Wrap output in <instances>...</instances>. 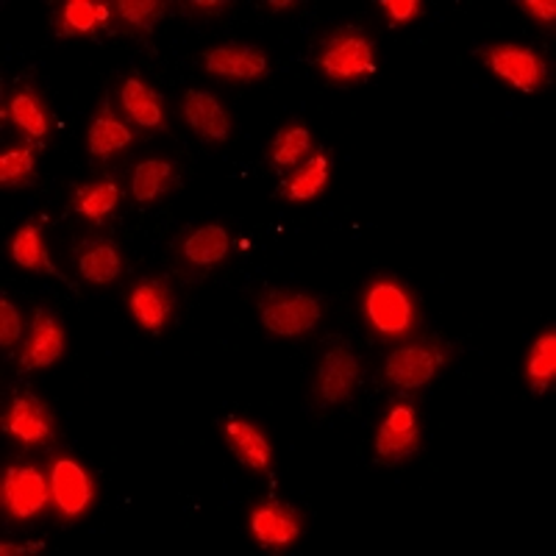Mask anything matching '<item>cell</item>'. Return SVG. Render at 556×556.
Here are the masks:
<instances>
[{
  "label": "cell",
  "instance_id": "2",
  "mask_svg": "<svg viewBox=\"0 0 556 556\" xmlns=\"http://www.w3.org/2000/svg\"><path fill=\"white\" fill-rule=\"evenodd\" d=\"M362 312L381 337H404L415 326V301L392 276L376 278L374 285L367 287L362 298Z\"/></svg>",
  "mask_w": 556,
  "mask_h": 556
},
{
  "label": "cell",
  "instance_id": "7",
  "mask_svg": "<svg viewBox=\"0 0 556 556\" xmlns=\"http://www.w3.org/2000/svg\"><path fill=\"white\" fill-rule=\"evenodd\" d=\"M51 504L62 520H78L96 501V481L81 462L56 456L51 462Z\"/></svg>",
  "mask_w": 556,
  "mask_h": 556
},
{
  "label": "cell",
  "instance_id": "9",
  "mask_svg": "<svg viewBox=\"0 0 556 556\" xmlns=\"http://www.w3.org/2000/svg\"><path fill=\"white\" fill-rule=\"evenodd\" d=\"M445 351L443 345H434V342H415V345L395 348L384 362V376L390 384H395L399 390H420V387L429 384L440 367L445 365Z\"/></svg>",
  "mask_w": 556,
  "mask_h": 556
},
{
  "label": "cell",
  "instance_id": "35",
  "mask_svg": "<svg viewBox=\"0 0 556 556\" xmlns=\"http://www.w3.org/2000/svg\"><path fill=\"white\" fill-rule=\"evenodd\" d=\"M192 9H203L206 14H220L223 9H228V3H192Z\"/></svg>",
  "mask_w": 556,
  "mask_h": 556
},
{
  "label": "cell",
  "instance_id": "36",
  "mask_svg": "<svg viewBox=\"0 0 556 556\" xmlns=\"http://www.w3.org/2000/svg\"><path fill=\"white\" fill-rule=\"evenodd\" d=\"M270 7L273 9H295L298 3H270Z\"/></svg>",
  "mask_w": 556,
  "mask_h": 556
},
{
  "label": "cell",
  "instance_id": "16",
  "mask_svg": "<svg viewBox=\"0 0 556 556\" xmlns=\"http://www.w3.org/2000/svg\"><path fill=\"white\" fill-rule=\"evenodd\" d=\"M121 106L134 126L146 128V131H162L167 128L165 101L156 89L139 76H128L121 84Z\"/></svg>",
  "mask_w": 556,
  "mask_h": 556
},
{
  "label": "cell",
  "instance_id": "11",
  "mask_svg": "<svg viewBox=\"0 0 556 556\" xmlns=\"http://www.w3.org/2000/svg\"><path fill=\"white\" fill-rule=\"evenodd\" d=\"M359 384V359L348 345L326 351L315 376V399L326 406L345 404Z\"/></svg>",
  "mask_w": 556,
  "mask_h": 556
},
{
  "label": "cell",
  "instance_id": "19",
  "mask_svg": "<svg viewBox=\"0 0 556 556\" xmlns=\"http://www.w3.org/2000/svg\"><path fill=\"white\" fill-rule=\"evenodd\" d=\"M228 448L251 470H267L273 465V445L260 426L248 424L242 417H228L223 426Z\"/></svg>",
  "mask_w": 556,
  "mask_h": 556
},
{
  "label": "cell",
  "instance_id": "25",
  "mask_svg": "<svg viewBox=\"0 0 556 556\" xmlns=\"http://www.w3.org/2000/svg\"><path fill=\"white\" fill-rule=\"evenodd\" d=\"M312 153V131L301 121L287 123L285 128H278L273 137L267 156H270L273 167L278 170H290V167H301Z\"/></svg>",
  "mask_w": 556,
  "mask_h": 556
},
{
  "label": "cell",
  "instance_id": "21",
  "mask_svg": "<svg viewBox=\"0 0 556 556\" xmlns=\"http://www.w3.org/2000/svg\"><path fill=\"white\" fill-rule=\"evenodd\" d=\"M228 253H231V235L223 226H201L181 242V260L198 270L220 265Z\"/></svg>",
  "mask_w": 556,
  "mask_h": 556
},
{
  "label": "cell",
  "instance_id": "3",
  "mask_svg": "<svg viewBox=\"0 0 556 556\" xmlns=\"http://www.w3.org/2000/svg\"><path fill=\"white\" fill-rule=\"evenodd\" d=\"M3 513L14 520H34L51 504V479L31 462H12L0 481Z\"/></svg>",
  "mask_w": 556,
  "mask_h": 556
},
{
  "label": "cell",
  "instance_id": "6",
  "mask_svg": "<svg viewBox=\"0 0 556 556\" xmlns=\"http://www.w3.org/2000/svg\"><path fill=\"white\" fill-rule=\"evenodd\" d=\"M420 448V417L409 401H392L376 431V456L381 465H399Z\"/></svg>",
  "mask_w": 556,
  "mask_h": 556
},
{
  "label": "cell",
  "instance_id": "4",
  "mask_svg": "<svg viewBox=\"0 0 556 556\" xmlns=\"http://www.w3.org/2000/svg\"><path fill=\"white\" fill-rule=\"evenodd\" d=\"M262 326L276 337H304L323 317L320 298L309 292H270L260 304Z\"/></svg>",
  "mask_w": 556,
  "mask_h": 556
},
{
  "label": "cell",
  "instance_id": "32",
  "mask_svg": "<svg viewBox=\"0 0 556 556\" xmlns=\"http://www.w3.org/2000/svg\"><path fill=\"white\" fill-rule=\"evenodd\" d=\"M384 17L390 20V26H406L415 17L424 14V3L420 0H381L379 3Z\"/></svg>",
  "mask_w": 556,
  "mask_h": 556
},
{
  "label": "cell",
  "instance_id": "29",
  "mask_svg": "<svg viewBox=\"0 0 556 556\" xmlns=\"http://www.w3.org/2000/svg\"><path fill=\"white\" fill-rule=\"evenodd\" d=\"M37 178V148L23 146L12 148L0 156V184L12 187V190H23Z\"/></svg>",
  "mask_w": 556,
  "mask_h": 556
},
{
  "label": "cell",
  "instance_id": "34",
  "mask_svg": "<svg viewBox=\"0 0 556 556\" xmlns=\"http://www.w3.org/2000/svg\"><path fill=\"white\" fill-rule=\"evenodd\" d=\"M42 548H45V543H26V545L3 543V545H0V554H3V556H23V554H39Z\"/></svg>",
  "mask_w": 556,
  "mask_h": 556
},
{
  "label": "cell",
  "instance_id": "14",
  "mask_svg": "<svg viewBox=\"0 0 556 556\" xmlns=\"http://www.w3.org/2000/svg\"><path fill=\"white\" fill-rule=\"evenodd\" d=\"M184 121L206 142H228L231 139V114L206 89H187L181 98Z\"/></svg>",
  "mask_w": 556,
  "mask_h": 556
},
{
  "label": "cell",
  "instance_id": "1",
  "mask_svg": "<svg viewBox=\"0 0 556 556\" xmlns=\"http://www.w3.org/2000/svg\"><path fill=\"white\" fill-rule=\"evenodd\" d=\"M315 64L331 84L362 81L374 76L376 45L359 28H337L323 37Z\"/></svg>",
  "mask_w": 556,
  "mask_h": 556
},
{
  "label": "cell",
  "instance_id": "30",
  "mask_svg": "<svg viewBox=\"0 0 556 556\" xmlns=\"http://www.w3.org/2000/svg\"><path fill=\"white\" fill-rule=\"evenodd\" d=\"M114 12H117L123 28H128V31L153 34L159 20L165 17L167 7L159 3V0H121V3H114Z\"/></svg>",
  "mask_w": 556,
  "mask_h": 556
},
{
  "label": "cell",
  "instance_id": "23",
  "mask_svg": "<svg viewBox=\"0 0 556 556\" xmlns=\"http://www.w3.org/2000/svg\"><path fill=\"white\" fill-rule=\"evenodd\" d=\"M109 3H92V0H67L59 7L53 17L56 37H92L109 20Z\"/></svg>",
  "mask_w": 556,
  "mask_h": 556
},
{
  "label": "cell",
  "instance_id": "33",
  "mask_svg": "<svg viewBox=\"0 0 556 556\" xmlns=\"http://www.w3.org/2000/svg\"><path fill=\"white\" fill-rule=\"evenodd\" d=\"M520 9L534 20H540V23H554L556 20V3H551V0L548 3H543V0H523Z\"/></svg>",
  "mask_w": 556,
  "mask_h": 556
},
{
  "label": "cell",
  "instance_id": "12",
  "mask_svg": "<svg viewBox=\"0 0 556 556\" xmlns=\"http://www.w3.org/2000/svg\"><path fill=\"white\" fill-rule=\"evenodd\" d=\"M248 523H251V538L262 548L270 551L290 548L304 534V518L281 501H265V504L253 506Z\"/></svg>",
  "mask_w": 556,
  "mask_h": 556
},
{
  "label": "cell",
  "instance_id": "10",
  "mask_svg": "<svg viewBox=\"0 0 556 556\" xmlns=\"http://www.w3.org/2000/svg\"><path fill=\"white\" fill-rule=\"evenodd\" d=\"M201 62L208 76L220 78V81H262L270 70L267 53L256 45L245 42L217 45L203 53Z\"/></svg>",
  "mask_w": 556,
  "mask_h": 556
},
{
  "label": "cell",
  "instance_id": "18",
  "mask_svg": "<svg viewBox=\"0 0 556 556\" xmlns=\"http://www.w3.org/2000/svg\"><path fill=\"white\" fill-rule=\"evenodd\" d=\"M3 114H7L9 121H12V126L17 128L23 137L31 139V142H42V139L51 134V109H48V103L42 101V96H39L37 89H17V92L7 101Z\"/></svg>",
  "mask_w": 556,
  "mask_h": 556
},
{
  "label": "cell",
  "instance_id": "17",
  "mask_svg": "<svg viewBox=\"0 0 556 556\" xmlns=\"http://www.w3.org/2000/svg\"><path fill=\"white\" fill-rule=\"evenodd\" d=\"M76 267L89 285H112L114 278H121V273L126 270V262L117 242L96 237L76 248Z\"/></svg>",
  "mask_w": 556,
  "mask_h": 556
},
{
  "label": "cell",
  "instance_id": "26",
  "mask_svg": "<svg viewBox=\"0 0 556 556\" xmlns=\"http://www.w3.org/2000/svg\"><path fill=\"white\" fill-rule=\"evenodd\" d=\"M9 253H12V260L17 262L20 267H26V270L34 273H51V276L62 278L59 267L53 265L51 256H48V245H45L42 228L37 223H26L23 228H17V235L12 237L9 242Z\"/></svg>",
  "mask_w": 556,
  "mask_h": 556
},
{
  "label": "cell",
  "instance_id": "31",
  "mask_svg": "<svg viewBox=\"0 0 556 556\" xmlns=\"http://www.w3.org/2000/svg\"><path fill=\"white\" fill-rule=\"evenodd\" d=\"M20 334H23V317L12 304V298L3 295L0 298V345L9 351L12 345H17Z\"/></svg>",
  "mask_w": 556,
  "mask_h": 556
},
{
  "label": "cell",
  "instance_id": "24",
  "mask_svg": "<svg viewBox=\"0 0 556 556\" xmlns=\"http://www.w3.org/2000/svg\"><path fill=\"white\" fill-rule=\"evenodd\" d=\"M331 181V162L326 153H312L304 165L295 167L281 187V198L290 203H304L320 195Z\"/></svg>",
  "mask_w": 556,
  "mask_h": 556
},
{
  "label": "cell",
  "instance_id": "8",
  "mask_svg": "<svg viewBox=\"0 0 556 556\" xmlns=\"http://www.w3.org/2000/svg\"><path fill=\"white\" fill-rule=\"evenodd\" d=\"M3 431L20 445H45L56 434V417L51 406L34 392H14L3 412Z\"/></svg>",
  "mask_w": 556,
  "mask_h": 556
},
{
  "label": "cell",
  "instance_id": "27",
  "mask_svg": "<svg viewBox=\"0 0 556 556\" xmlns=\"http://www.w3.org/2000/svg\"><path fill=\"white\" fill-rule=\"evenodd\" d=\"M173 184H176V165L173 162L159 156L146 159L131 173V195L139 203H153L156 198L170 192Z\"/></svg>",
  "mask_w": 556,
  "mask_h": 556
},
{
  "label": "cell",
  "instance_id": "15",
  "mask_svg": "<svg viewBox=\"0 0 556 556\" xmlns=\"http://www.w3.org/2000/svg\"><path fill=\"white\" fill-rule=\"evenodd\" d=\"M173 306H176L173 290L162 278L139 281L131 290V295H128V312L151 334H159L162 329H167V323L173 320Z\"/></svg>",
  "mask_w": 556,
  "mask_h": 556
},
{
  "label": "cell",
  "instance_id": "5",
  "mask_svg": "<svg viewBox=\"0 0 556 556\" xmlns=\"http://www.w3.org/2000/svg\"><path fill=\"white\" fill-rule=\"evenodd\" d=\"M481 62L495 78L520 92H538L543 84H548V62L526 45H490L481 51Z\"/></svg>",
  "mask_w": 556,
  "mask_h": 556
},
{
  "label": "cell",
  "instance_id": "28",
  "mask_svg": "<svg viewBox=\"0 0 556 556\" xmlns=\"http://www.w3.org/2000/svg\"><path fill=\"white\" fill-rule=\"evenodd\" d=\"M556 379V331L548 329L534 340L526 356V384L534 395H545Z\"/></svg>",
  "mask_w": 556,
  "mask_h": 556
},
{
  "label": "cell",
  "instance_id": "22",
  "mask_svg": "<svg viewBox=\"0 0 556 556\" xmlns=\"http://www.w3.org/2000/svg\"><path fill=\"white\" fill-rule=\"evenodd\" d=\"M134 142V131L126 126V123L117 117V114L109 109V103H103L98 109V114L89 123L87 131V148L96 159H112L117 153L126 151Z\"/></svg>",
  "mask_w": 556,
  "mask_h": 556
},
{
  "label": "cell",
  "instance_id": "13",
  "mask_svg": "<svg viewBox=\"0 0 556 556\" xmlns=\"http://www.w3.org/2000/svg\"><path fill=\"white\" fill-rule=\"evenodd\" d=\"M64 356V326L51 309H37L26 342L20 348L23 370H45Z\"/></svg>",
  "mask_w": 556,
  "mask_h": 556
},
{
  "label": "cell",
  "instance_id": "20",
  "mask_svg": "<svg viewBox=\"0 0 556 556\" xmlns=\"http://www.w3.org/2000/svg\"><path fill=\"white\" fill-rule=\"evenodd\" d=\"M121 184L114 181V178H98V181L76 187V190H73V198H70V206H73V212H76L78 217L101 226V223H106L109 217L114 215V208L121 206Z\"/></svg>",
  "mask_w": 556,
  "mask_h": 556
}]
</instances>
